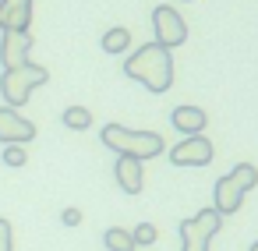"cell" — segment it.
Returning <instances> with one entry per match:
<instances>
[{
    "label": "cell",
    "instance_id": "obj_1",
    "mask_svg": "<svg viewBox=\"0 0 258 251\" xmlns=\"http://www.w3.org/2000/svg\"><path fill=\"white\" fill-rule=\"evenodd\" d=\"M124 75L142 82L149 92L163 96V92L173 89V53L159 43H145L142 50H135L124 60Z\"/></svg>",
    "mask_w": 258,
    "mask_h": 251
},
{
    "label": "cell",
    "instance_id": "obj_2",
    "mask_svg": "<svg viewBox=\"0 0 258 251\" xmlns=\"http://www.w3.org/2000/svg\"><path fill=\"white\" fill-rule=\"evenodd\" d=\"M99 138H103V145L113 149L117 156H135V159H142V163L166 152L163 135H156V131H135V128H124V124H103Z\"/></svg>",
    "mask_w": 258,
    "mask_h": 251
},
{
    "label": "cell",
    "instance_id": "obj_3",
    "mask_svg": "<svg viewBox=\"0 0 258 251\" xmlns=\"http://www.w3.org/2000/svg\"><path fill=\"white\" fill-rule=\"evenodd\" d=\"M50 82V71L43 68V64H22V68H8L4 71V78H0V92H4V103L11 106V110H18V106H25L29 103V96H32V89H39V85H46Z\"/></svg>",
    "mask_w": 258,
    "mask_h": 251
},
{
    "label": "cell",
    "instance_id": "obj_4",
    "mask_svg": "<svg viewBox=\"0 0 258 251\" xmlns=\"http://www.w3.org/2000/svg\"><path fill=\"white\" fill-rule=\"evenodd\" d=\"M219 230H223V216H219L212 205L198 209L191 219H180V223H177L180 251H209V244H212V237H216Z\"/></svg>",
    "mask_w": 258,
    "mask_h": 251
},
{
    "label": "cell",
    "instance_id": "obj_5",
    "mask_svg": "<svg viewBox=\"0 0 258 251\" xmlns=\"http://www.w3.org/2000/svg\"><path fill=\"white\" fill-rule=\"evenodd\" d=\"M152 32H156V43L166 46V50L187 43V22H184L180 11L170 8V4H159V8L152 11Z\"/></svg>",
    "mask_w": 258,
    "mask_h": 251
},
{
    "label": "cell",
    "instance_id": "obj_6",
    "mask_svg": "<svg viewBox=\"0 0 258 251\" xmlns=\"http://www.w3.org/2000/svg\"><path fill=\"white\" fill-rule=\"evenodd\" d=\"M166 156H170L173 166H209L212 156H216V145L205 135H187L173 149H166Z\"/></svg>",
    "mask_w": 258,
    "mask_h": 251
},
{
    "label": "cell",
    "instance_id": "obj_7",
    "mask_svg": "<svg viewBox=\"0 0 258 251\" xmlns=\"http://www.w3.org/2000/svg\"><path fill=\"white\" fill-rule=\"evenodd\" d=\"M36 138V124L25 120L18 110L0 106V142L4 145H29Z\"/></svg>",
    "mask_w": 258,
    "mask_h": 251
},
{
    "label": "cell",
    "instance_id": "obj_8",
    "mask_svg": "<svg viewBox=\"0 0 258 251\" xmlns=\"http://www.w3.org/2000/svg\"><path fill=\"white\" fill-rule=\"evenodd\" d=\"M113 177H117L124 195H142V187H145V163L135 159V156H117Z\"/></svg>",
    "mask_w": 258,
    "mask_h": 251
},
{
    "label": "cell",
    "instance_id": "obj_9",
    "mask_svg": "<svg viewBox=\"0 0 258 251\" xmlns=\"http://www.w3.org/2000/svg\"><path fill=\"white\" fill-rule=\"evenodd\" d=\"M32 0H0V32H29Z\"/></svg>",
    "mask_w": 258,
    "mask_h": 251
},
{
    "label": "cell",
    "instance_id": "obj_10",
    "mask_svg": "<svg viewBox=\"0 0 258 251\" xmlns=\"http://www.w3.org/2000/svg\"><path fill=\"white\" fill-rule=\"evenodd\" d=\"M29 50H32L29 32H4V39H0V64H4V71L29 64Z\"/></svg>",
    "mask_w": 258,
    "mask_h": 251
},
{
    "label": "cell",
    "instance_id": "obj_11",
    "mask_svg": "<svg viewBox=\"0 0 258 251\" xmlns=\"http://www.w3.org/2000/svg\"><path fill=\"white\" fill-rule=\"evenodd\" d=\"M240 205H244V191H240L230 177H219L216 187H212V209L226 219V216H237Z\"/></svg>",
    "mask_w": 258,
    "mask_h": 251
},
{
    "label": "cell",
    "instance_id": "obj_12",
    "mask_svg": "<svg viewBox=\"0 0 258 251\" xmlns=\"http://www.w3.org/2000/svg\"><path fill=\"white\" fill-rule=\"evenodd\" d=\"M170 124H173L180 135H202V131L209 128V113H205L202 106H173Z\"/></svg>",
    "mask_w": 258,
    "mask_h": 251
},
{
    "label": "cell",
    "instance_id": "obj_13",
    "mask_svg": "<svg viewBox=\"0 0 258 251\" xmlns=\"http://www.w3.org/2000/svg\"><path fill=\"white\" fill-rule=\"evenodd\" d=\"M131 46V32L124 29V25H113V29H106V36H103V53H124Z\"/></svg>",
    "mask_w": 258,
    "mask_h": 251
},
{
    "label": "cell",
    "instance_id": "obj_14",
    "mask_svg": "<svg viewBox=\"0 0 258 251\" xmlns=\"http://www.w3.org/2000/svg\"><path fill=\"white\" fill-rule=\"evenodd\" d=\"M226 177H230V180H233V184H237L244 195H247L251 187H258V166H254V163H237V166H233Z\"/></svg>",
    "mask_w": 258,
    "mask_h": 251
},
{
    "label": "cell",
    "instance_id": "obj_15",
    "mask_svg": "<svg viewBox=\"0 0 258 251\" xmlns=\"http://www.w3.org/2000/svg\"><path fill=\"white\" fill-rule=\"evenodd\" d=\"M103 244H106V251H138L131 240V230H124V226H110L103 233Z\"/></svg>",
    "mask_w": 258,
    "mask_h": 251
},
{
    "label": "cell",
    "instance_id": "obj_16",
    "mask_svg": "<svg viewBox=\"0 0 258 251\" xmlns=\"http://www.w3.org/2000/svg\"><path fill=\"white\" fill-rule=\"evenodd\" d=\"M64 128H71V131H89V128H92V110H85V106H68V110H64Z\"/></svg>",
    "mask_w": 258,
    "mask_h": 251
},
{
    "label": "cell",
    "instance_id": "obj_17",
    "mask_svg": "<svg viewBox=\"0 0 258 251\" xmlns=\"http://www.w3.org/2000/svg\"><path fill=\"white\" fill-rule=\"evenodd\" d=\"M131 240H135V247H149V244H156V240H159L156 223H138V226L131 230Z\"/></svg>",
    "mask_w": 258,
    "mask_h": 251
},
{
    "label": "cell",
    "instance_id": "obj_18",
    "mask_svg": "<svg viewBox=\"0 0 258 251\" xmlns=\"http://www.w3.org/2000/svg\"><path fill=\"white\" fill-rule=\"evenodd\" d=\"M25 163H29V152H25V145H4V166L18 170V166H25Z\"/></svg>",
    "mask_w": 258,
    "mask_h": 251
},
{
    "label": "cell",
    "instance_id": "obj_19",
    "mask_svg": "<svg viewBox=\"0 0 258 251\" xmlns=\"http://www.w3.org/2000/svg\"><path fill=\"white\" fill-rule=\"evenodd\" d=\"M0 251H15V233L8 219H0Z\"/></svg>",
    "mask_w": 258,
    "mask_h": 251
},
{
    "label": "cell",
    "instance_id": "obj_20",
    "mask_svg": "<svg viewBox=\"0 0 258 251\" xmlns=\"http://www.w3.org/2000/svg\"><path fill=\"white\" fill-rule=\"evenodd\" d=\"M60 223H64V226H82V209H78V205H68V209L60 212Z\"/></svg>",
    "mask_w": 258,
    "mask_h": 251
},
{
    "label": "cell",
    "instance_id": "obj_21",
    "mask_svg": "<svg viewBox=\"0 0 258 251\" xmlns=\"http://www.w3.org/2000/svg\"><path fill=\"white\" fill-rule=\"evenodd\" d=\"M247 251H258V240H251V247H247Z\"/></svg>",
    "mask_w": 258,
    "mask_h": 251
}]
</instances>
